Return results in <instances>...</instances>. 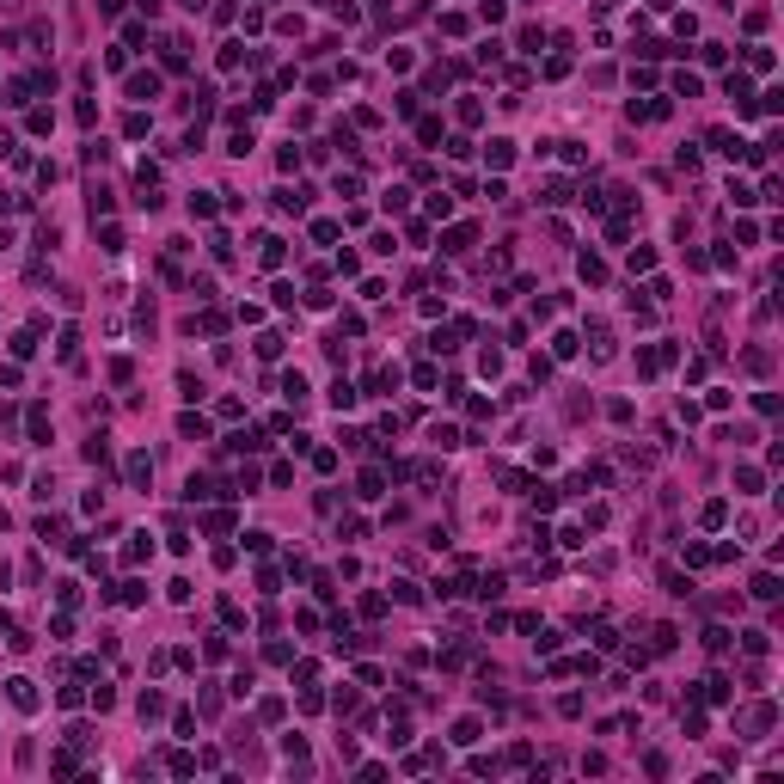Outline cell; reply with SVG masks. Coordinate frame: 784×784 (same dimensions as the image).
I'll return each instance as SVG.
<instances>
[{"mask_svg": "<svg viewBox=\"0 0 784 784\" xmlns=\"http://www.w3.org/2000/svg\"><path fill=\"white\" fill-rule=\"evenodd\" d=\"M662 117H668V98H644V105L631 98V123H662Z\"/></svg>", "mask_w": 784, "mask_h": 784, "instance_id": "6da1fadb", "label": "cell"}, {"mask_svg": "<svg viewBox=\"0 0 784 784\" xmlns=\"http://www.w3.org/2000/svg\"><path fill=\"white\" fill-rule=\"evenodd\" d=\"M258 263L263 270H282V263H288V246H282V239H258Z\"/></svg>", "mask_w": 784, "mask_h": 784, "instance_id": "7a4b0ae2", "label": "cell"}, {"mask_svg": "<svg viewBox=\"0 0 784 784\" xmlns=\"http://www.w3.org/2000/svg\"><path fill=\"white\" fill-rule=\"evenodd\" d=\"M508 160H515V141H503V135H496V141H484V166H496V172H503Z\"/></svg>", "mask_w": 784, "mask_h": 784, "instance_id": "3957f363", "label": "cell"}, {"mask_svg": "<svg viewBox=\"0 0 784 784\" xmlns=\"http://www.w3.org/2000/svg\"><path fill=\"white\" fill-rule=\"evenodd\" d=\"M325 399H331V411H355V399H362V392H355L350 380H331V392H325Z\"/></svg>", "mask_w": 784, "mask_h": 784, "instance_id": "277c9868", "label": "cell"}, {"mask_svg": "<svg viewBox=\"0 0 784 784\" xmlns=\"http://www.w3.org/2000/svg\"><path fill=\"white\" fill-rule=\"evenodd\" d=\"M760 484H766L760 466H736V491H741V496H760Z\"/></svg>", "mask_w": 784, "mask_h": 784, "instance_id": "5b68a950", "label": "cell"}, {"mask_svg": "<svg viewBox=\"0 0 784 784\" xmlns=\"http://www.w3.org/2000/svg\"><path fill=\"white\" fill-rule=\"evenodd\" d=\"M141 558H154V533H129V545H123V564H141Z\"/></svg>", "mask_w": 784, "mask_h": 784, "instance_id": "8992f818", "label": "cell"}, {"mask_svg": "<svg viewBox=\"0 0 784 784\" xmlns=\"http://www.w3.org/2000/svg\"><path fill=\"white\" fill-rule=\"evenodd\" d=\"M472 246H478V227H454V233L441 239V251H454V258H460V251H472Z\"/></svg>", "mask_w": 784, "mask_h": 784, "instance_id": "52a82bcc", "label": "cell"}, {"mask_svg": "<svg viewBox=\"0 0 784 784\" xmlns=\"http://www.w3.org/2000/svg\"><path fill=\"white\" fill-rule=\"evenodd\" d=\"M129 484H141V491L154 484V460L147 454H129Z\"/></svg>", "mask_w": 784, "mask_h": 784, "instance_id": "ba28073f", "label": "cell"}, {"mask_svg": "<svg viewBox=\"0 0 784 784\" xmlns=\"http://www.w3.org/2000/svg\"><path fill=\"white\" fill-rule=\"evenodd\" d=\"M129 98H160V74H129Z\"/></svg>", "mask_w": 784, "mask_h": 784, "instance_id": "9c48e42d", "label": "cell"}, {"mask_svg": "<svg viewBox=\"0 0 784 784\" xmlns=\"http://www.w3.org/2000/svg\"><path fill=\"white\" fill-rule=\"evenodd\" d=\"M178 435H190V441H209V423H202L197 411H184V417H178Z\"/></svg>", "mask_w": 784, "mask_h": 784, "instance_id": "30bf717a", "label": "cell"}, {"mask_svg": "<svg viewBox=\"0 0 784 784\" xmlns=\"http://www.w3.org/2000/svg\"><path fill=\"white\" fill-rule=\"evenodd\" d=\"M6 686H13V705L19 711H37V686H31V680H6Z\"/></svg>", "mask_w": 784, "mask_h": 784, "instance_id": "8fae6325", "label": "cell"}, {"mask_svg": "<svg viewBox=\"0 0 784 784\" xmlns=\"http://www.w3.org/2000/svg\"><path fill=\"white\" fill-rule=\"evenodd\" d=\"M539 202H545V209H564V202H570V184H564V178H545V197H539Z\"/></svg>", "mask_w": 784, "mask_h": 784, "instance_id": "7c38bea8", "label": "cell"}, {"mask_svg": "<svg viewBox=\"0 0 784 784\" xmlns=\"http://www.w3.org/2000/svg\"><path fill=\"white\" fill-rule=\"evenodd\" d=\"M576 350H582V343H576V331H552V355H558V362H570Z\"/></svg>", "mask_w": 784, "mask_h": 784, "instance_id": "4fadbf2b", "label": "cell"}, {"mask_svg": "<svg viewBox=\"0 0 784 784\" xmlns=\"http://www.w3.org/2000/svg\"><path fill=\"white\" fill-rule=\"evenodd\" d=\"M282 399H294V404L307 399V374H300V368H294V374H282Z\"/></svg>", "mask_w": 784, "mask_h": 784, "instance_id": "5bb4252c", "label": "cell"}, {"mask_svg": "<svg viewBox=\"0 0 784 784\" xmlns=\"http://www.w3.org/2000/svg\"><path fill=\"white\" fill-rule=\"evenodd\" d=\"M190 215H197V221H215V190H197V197H190Z\"/></svg>", "mask_w": 784, "mask_h": 784, "instance_id": "9a60e30c", "label": "cell"}, {"mask_svg": "<svg viewBox=\"0 0 784 784\" xmlns=\"http://www.w3.org/2000/svg\"><path fill=\"white\" fill-rule=\"evenodd\" d=\"M748 595H753V600H778V576H766V570H760V576H753V588H748Z\"/></svg>", "mask_w": 784, "mask_h": 784, "instance_id": "2e32d148", "label": "cell"}, {"mask_svg": "<svg viewBox=\"0 0 784 784\" xmlns=\"http://www.w3.org/2000/svg\"><path fill=\"white\" fill-rule=\"evenodd\" d=\"M748 68H753V74H772V49L753 43V49H748Z\"/></svg>", "mask_w": 784, "mask_h": 784, "instance_id": "e0dca14e", "label": "cell"}, {"mask_svg": "<svg viewBox=\"0 0 784 784\" xmlns=\"http://www.w3.org/2000/svg\"><path fill=\"white\" fill-rule=\"evenodd\" d=\"M429 441H435V447H460V429H454V423H435Z\"/></svg>", "mask_w": 784, "mask_h": 784, "instance_id": "ac0fdd59", "label": "cell"}, {"mask_svg": "<svg viewBox=\"0 0 784 784\" xmlns=\"http://www.w3.org/2000/svg\"><path fill=\"white\" fill-rule=\"evenodd\" d=\"M582 282H595V288H600V282H607V263H600L595 251H588V258H582Z\"/></svg>", "mask_w": 784, "mask_h": 784, "instance_id": "d6986e66", "label": "cell"}, {"mask_svg": "<svg viewBox=\"0 0 784 784\" xmlns=\"http://www.w3.org/2000/svg\"><path fill=\"white\" fill-rule=\"evenodd\" d=\"M454 741H460V748H472V741H478V717H460V723H454Z\"/></svg>", "mask_w": 784, "mask_h": 784, "instance_id": "ffe728a7", "label": "cell"}, {"mask_svg": "<svg viewBox=\"0 0 784 784\" xmlns=\"http://www.w3.org/2000/svg\"><path fill=\"white\" fill-rule=\"evenodd\" d=\"M741 644H748V656H766L772 637H766V631H741Z\"/></svg>", "mask_w": 784, "mask_h": 784, "instance_id": "44dd1931", "label": "cell"}, {"mask_svg": "<svg viewBox=\"0 0 784 784\" xmlns=\"http://www.w3.org/2000/svg\"><path fill=\"white\" fill-rule=\"evenodd\" d=\"M558 644H564L558 631H533V649H539V656H558Z\"/></svg>", "mask_w": 784, "mask_h": 784, "instance_id": "7402d4cb", "label": "cell"}, {"mask_svg": "<svg viewBox=\"0 0 784 784\" xmlns=\"http://www.w3.org/2000/svg\"><path fill=\"white\" fill-rule=\"evenodd\" d=\"M380 202H386V215H399L404 202H411V190H404V184H392V190H386V197H380Z\"/></svg>", "mask_w": 784, "mask_h": 784, "instance_id": "603a6c76", "label": "cell"}, {"mask_svg": "<svg viewBox=\"0 0 784 784\" xmlns=\"http://www.w3.org/2000/svg\"><path fill=\"white\" fill-rule=\"evenodd\" d=\"M239 62H246V43H221V68H227V74H233V68H239Z\"/></svg>", "mask_w": 784, "mask_h": 784, "instance_id": "cb8c5ba5", "label": "cell"}, {"mask_svg": "<svg viewBox=\"0 0 784 784\" xmlns=\"http://www.w3.org/2000/svg\"><path fill=\"white\" fill-rule=\"evenodd\" d=\"M123 135H129V141L147 135V117H141V110H129V117H123Z\"/></svg>", "mask_w": 784, "mask_h": 784, "instance_id": "d4e9b609", "label": "cell"}, {"mask_svg": "<svg viewBox=\"0 0 784 784\" xmlns=\"http://www.w3.org/2000/svg\"><path fill=\"white\" fill-rule=\"evenodd\" d=\"M386 491V472H374V466H368V472H362V496H380Z\"/></svg>", "mask_w": 784, "mask_h": 784, "instance_id": "484cf974", "label": "cell"}, {"mask_svg": "<svg viewBox=\"0 0 784 784\" xmlns=\"http://www.w3.org/2000/svg\"><path fill=\"white\" fill-rule=\"evenodd\" d=\"M478 19L484 25H503V0H478Z\"/></svg>", "mask_w": 784, "mask_h": 784, "instance_id": "4316f807", "label": "cell"}, {"mask_svg": "<svg viewBox=\"0 0 784 784\" xmlns=\"http://www.w3.org/2000/svg\"><path fill=\"white\" fill-rule=\"evenodd\" d=\"M662 588H668V595H692V588H686V576H680V570H662Z\"/></svg>", "mask_w": 784, "mask_h": 784, "instance_id": "83f0119b", "label": "cell"}, {"mask_svg": "<svg viewBox=\"0 0 784 784\" xmlns=\"http://www.w3.org/2000/svg\"><path fill=\"white\" fill-rule=\"evenodd\" d=\"M251 147H258V141H251V129H239V135H233V141H227V154H239V160H246V154H251Z\"/></svg>", "mask_w": 784, "mask_h": 784, "instance_id": "f1b7e54d", "label": "cell"}, {"mask_svg": "<svg viewBox=\"0 0 784 784\" xmlns=\"http://www.w3.org/2000/svg\"><path fill=\"white\" fill-rule=\"evenodd\" d=\"M202 527H209V533H227L233 515H227V508H215V515H202Z\"/></svg>", "mask_w": 784, "mask_h": 784, "instance_id": "f546056e", "label": "cell"}, {"mask_svg": "<svg viewBox=\"0 0 784 784\" xmlns=\"http://www.w3.org/2000/svg\"><path fill=\"white\" fill-rule=\"evenodd\" d=\"M496 595H503V576H496V570H491V576L478 582V600H496Z\"/></svg>", "mask_w": 784, "mask_h": 784, "instance_id": "4dcf8cb0", "label": "cell"}, {"mask_svg": "<svg viewBox=\"0 0 784 784\" xmlns=\"http://www.w3.org/2000/svg\"><path fill=\"white\" fill-rule=\"evenodd\" d=\"M429 215L447 221V215H454V197H441V190H435V197H429Z\"/></svg>", "mask_w": 784, "mask_h": 784, "instance_id": "1f68e13d", "label": "cell"}, {"mask_svg": "<svg viewBox=\"0 0 784 784\" xmlns=\"http://www.w3.org/2000/svg\"><path fill=\"white\" fill-rule=\"evenodd\" d=\"M729 637H736V631H723V625H711V631H705V649H729Z\"/></svg>", "mask_w": 784, "mask_h": 784, "instance_id": "d6a6232c", "label": "cell"}, {"mask_svg": "<svg viewBox=\"0 0 784 784\" xmlns=\"http://www.w3.org/2000/svg\"><path fill=\"white\" fill-rule=\"evenodd\" d=\"M258 355H263V362H276V355H282V338H276V331H270V338H258Z\"/></svg>", "mask_w": 784, "mask_h": 784, "instance_id": "836d02e7", "label": "cell"}, {"mask_svg": "<svg viewBox=\"0 0 784 784\" xmlns=\"http://www.w3.org/2000/svg\"><path fill=\"white\" fill-rule=\"evenodd\" d=\"M729 202H736V209H748V202H753V190L741 184V178H729Z\"/></svg>", "mask_w": 784, "mask_h": 784, "instance_id": "e575fe53", "label": "cell"}, {"mask_svg": "<svg viewBox=\"0 0 784 784\" xmlns=\"http://www.w3.org/2000/svg\"><path fill=\"white\" fill-rule=\"evenodd\" d=\"M729 521V503H705V527H723Z\"/></svg>", "mask_w": 784, "mask_h": 784, "instance_id": "d590c367", "label": "cell"}]
</instances>
